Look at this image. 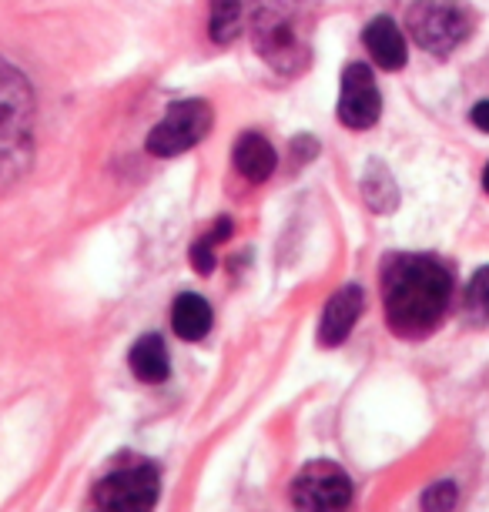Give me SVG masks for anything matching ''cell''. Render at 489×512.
Returning <instances> with one entry per match:
<instances>
[{
  "mask_svg": "<svg viewBox=\"0 0 489 512\" xmlns=\"http://www.w3.org/2000/svg\"><path fill=\"white\" fill-rule=\"evenodd\" d=\"M352 502V482L339 462L315 459L292 482L295 512H345Z\"/></svg>",
  "mask_w": 489,
  "mask_h": 512,
  "instance_id": "cell-6",
  "label": "cell"
},
{
  "mask_svg": "<svg viewBox=\"0 0 489 512\" xmlns=\"http://www.w3.org/2000/svg\"><path fill=\"white\" fill-rule=\"evenodd\" d=\"M366 47H369L372 61L379 67H386V71H399L409 54L406 37H402V31L392 17H376V21L366 27Z\"/></svg>",
  "mask_w": 489,
  "mask_h": 512,
  "instance_id": "cell-10",
  "label": "cell"
},
{
  "mask_svg": "<svg viewBox=\"0 0 489 512\" xmlns=\"http://www.w3.org/2000/svg\"><path fill=\"white\" fill-rule=\"evenodd\" d=\"M463 315L469 325L483 328L489 325V265L469 278L466 292H463Z\"/></svg>",
  "mask_w": 489,
  "mask_h": 512,
  "instance_id": "cell-15",
  "label": "cell"
},
{
  "mask_svg": "<svg viewBox=\"0 0 489 512\" xmlns=\"http://www.w3.org/2000/svg\"><path fill=\"white\" fill-rule=\"evenodd\" d=\"M389 328L402 338H423L443 322L453 278L436 258L402 255L392 258L382 275Z\"/></svg>",
  "mask_w": 489,
  "mask_h": 512,
  "instance_id": "cell-1",
  "label": "cell"
},
{
  "mask_svg": "<svg viewBox=\"0 0 489 512\" xmlns=\"http://www.w3.org/2000/svg\"><path fill=\"white\" fill-rule=\"evenodd\" d=\"M319 0H255L252 41L268 67L299 74L309 67V37Z\"/></svg>",
  "mask_w": 489,
  "mask_h": 512,
  "instance_id": "cell-2",
  "label": "cell"
},
{
  "mask_svg": "<svg viewBox=\"0 0 489 512\" xmlns=\"http://www.w3.org/2000/svg\"><path fill=\"white\" fill-rule=\"evenodd\" d=\"M212 41L215 44H228L235 41L238 31H242V0H212Z\"/></svg>",
  "mask_w": 489,
  "mask_h": 512,
  "instance_id": "cell-16",
  "label": "cell"
},
{
  "mask_svg": "<svg viewBox=\"0 0 489 512\" xmlns=\"http://www.w3.org/2000/svg\"><path fill=\"white\" fill-rule=\"evenodd\" d=\"M208 128H212V108L198 98L178 101L171 104L168 114L161 118L148 134V151L155 158H175V154H185L188 148L205 138Z\"/></svg>",
  "mask_w": 489,
  "mask_h": 512,
  "instance_id": "cell-7",
  "label": "cell"
},
{
  "mask_svg": "<svg viewBox=\"0 0 489 512\" xmlns=\"http://www.w3.org/2000/svg\"><path fill=\"white\" fill-rule=\"evenodd\" d=\"M362 288L359 285H345L339 288L329 302H325V312H322V322H319V345L325 349H335L349 338L352 325L359 322L362 315Z\"/></svg>",
  "mask_w": 489,
  "mask_h": 512,
  "instance_id": "cell-9",
  "label": "cell"
},
{
  "mask_svg": "<svg viewBox=\"0 0 489 512\" xmlns=\"http://www.w3.org/2000/svg\"><path fill=\"white\" fill-rule=\"evenodd\" d=\"M131 362V372L138 375L141 382H165L168 372H171V362H168V349L161 342V335H141L134 342V349L128 355Z\"/></svg>",
  "mask_w": 489,
  "mask_h": 512,
  "instance_id": "cell-13",
  "label": "cell"
},
{
  "mask_svg": "<svg viewBox=\"0 0 489 512\" xmlns=\"http://www.w3.org/2000/svg\"><path fill=\"white\" fill-rule=\"evenodd\" d=\"M362 195H366V205L379 211V215L399 205V188L392 181L389 168H382V164H369V171L362 175Z\"/></svg>",
  "mask_w": 489,
  "mask_h": 512,
  "instance_id": "cell-14",
  "label": "cell"
},
{
  "mask_svg": "<svg viewBox=\"0 0 489 512\" xmlns=\"http://www.w3.org/2000/svg\"><path fill=\"white\" fill-rule=\"evenodd\" d=\"M158 492L161 479L151 462L121 466L94 486V512H151Z\"/></svg>",
  "mask_w": 489,
  "mask_h": 512,
  "instance_id": "cell-5",
  "label": "cell"
},
{
  "mask_svg": "<svg viewBox=\"0 0 489 512\" xmlns=\"http://www.w3.org/2000/svg\"><path fill=\"white\" fill-rule=\"evenodd\" d=\"M483 188L489 191V164H486V171H483Z\"/></svg>",
  "mask_w": 489,
  "mask_h": 512,
  "instance_id": "cell-20",
  "label": "cell"
},
{
  "mask_svg": "<svg viewBox=\"0 0 489 512\" xmlns=\"http://www.w3.org/2000/svg\"><path fill=\"white\" fill-rule=\"evenodd\" d=\"M406 27L426 54L449 57L473 31V17L456 0H416L406 14Z\"/></svg>",
  "mask_w": 489,
  "mask_h": 512,
  "instance_id": "cell-4",
  "label": "cell"
},
{
  "mask_svg": "<svg viewBox=\"0 0 489 512\" xmlns=\"http://www.w3.org/2000/svg\"><path fill=\"white\" fill-rule=\"evenodd\" d=\"M34 91L11 61L0 57V181H17L31 168Z\"/></svg>",
  "mask_w": 489,
  "mask_h": 512,
  "instance_id": "cell-3",
  "label": "cell"
},
{
  "mask_svg": "<svg viewBox=\"0 0 489 512\" xmlns=\"http://www.w3.org/2000/svg\"><path fill=\"white\" fill-rule=\"evenodd\" d=\"M469 118H473V124L483 134H489V101H479L476 108H473V114H469Z\"/></svg>",
  "mask_w": 489,
  "mask_h": 512,
  "instance_id": "cell-19",
  "label": "cell"
},
{
  "mask_svg": "<svg viewBox=\"0 0 489 512\" xmlns=\"http://www.w3.org/2000/svg\"><path fill=\"white\" fill-rule=\"evenodd\" d=\"M275 148L268 144L262 134H242L235 144V168L242 171V178H248L252 185H262V181L272 178L275 171Z\"/></svg>",
  "mask_w": 489,
  "mask_h": 512,
  "instance_id": "cell-12",
  "label": "cell"
},
{
  "mask_svg": "<svg viewBox=\"0 0 489 512\" xmlns=\"http://www.w3.org/2000/svg\"><path fill=\"white\" fill-rule=\"evenodd\" d=\"M191 268L201 275H208V272H215V241H208V238H201L191 245Z\"/></svg>",
  "mask_w": 489,
  "mask_h": 512,
  "instance_id": "cell-18",
  "label": "cell"
},
{
  "mask_svg": "<svg viewBox=\"0 0 489 512\" xmlns=\"http://www.w3.org/2000/svg\"><path fill=\"white\" fill-rule=\"evenodd\" d=\"M459 502L456 482H436L423 492V512H453Z\"/></svg>",
  "mask_w": 489,
  "mask_h": 512,
  "instance_id": "cell-17",
  "label": "cell"
},
{
  "mask_svg": "<svg viewBox=\"0 0 489 512\" xmlns=\"http://www.w3.org/2000/svg\"><path fill=\"white\" fill-rule=\"evenodd\" d=\"M212 322H215L212 305L195 292L178 295L175 305H171V325H175L178 338H185V342H201V338L212 332Z\"/></svg>",
  "mask_w": 489,
  "mask_h": 512,
  "instance_id": "cell-11",
  "label": "cell"
},
{
  "mask_svg": "<svg viewBox=\"0 0 489 512\" xmlns=\"http://www.w3.org/2000/svg\"><path fill=\"white\" fill-rule=\"evenodd\" d=\"M382 114V94L376 88V77L366 64H349L342 74V94H339V121L352 131H366L379 121Z\"/></svg>",
  "mask_w": 489,
  "mask_h": 512,
  "instance_id": "cell-8",
  "label": "cell"
}]
</instances>
